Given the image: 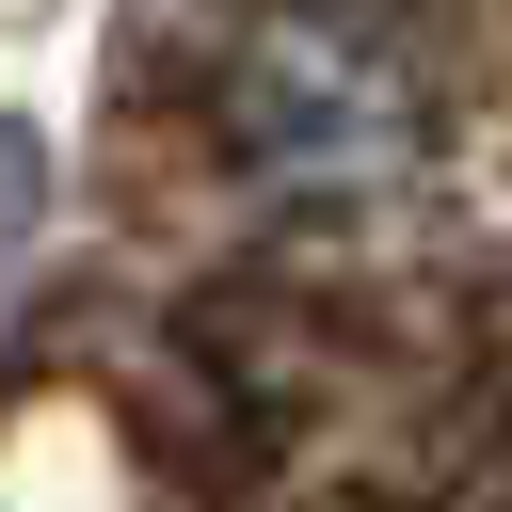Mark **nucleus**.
<instances>
[{"label":"nucleus","instance_id":"2","mask_svg":"<svg viewBox=\"0 0 512 512\" xmlns=\"http://www.w3.org/2000/svg\"><path fill=\"white\" fill-rule=\"evenodd\" d=\"M32 256H48V144L0 112V304L32 288Z\"/></svg>","mask_w":512,"mask_h":512},{"label":"nucleus","instance_id":"1","mask_svg":"<svg viewBox=\"0 0 512 512\" xmlns=\"http://www.w3.org/2000/svg\"><path fill=\"white\" fill-rule=\"evenodd\" d=\"M224 144L288 208H384L432 144V64L384 0H256L224 48Z\"/></svg>","mask_w":512,"mask_h":512}]
</instances>
